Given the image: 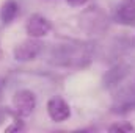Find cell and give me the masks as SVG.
Listing matches in <instances>:
<instances>
[{"label":"cell","mask_w":135,"mask_h":133,"mask_svg":"<svg viewBox=\"0 0 135 133\" xmlns=\"http://www.w3.org/2000/svg\"><path fill=\"white\" fill-rule=\"evenodd\" d=\"M11 105H13V110L17 116L27 117L36 108V96L30 89H19V91L14 93Z\"/></svg>","instance_id":"obj_1"},{"label":"cell","mask_w":135,"mask_h":133,"mask_svg":"<svg viewBox=\"0 0 135 133\" xmlns=\"http://www.w3.org/2000/svg\"><path fill=\"white\" fill-rule=\"evenodd\" d=\"M42 50V42L38 39V38H30L19 42L14 50H13V58L16 61H21V63H25V61H33L35 58L41 53Z\"/></svg>","instance_id":"obj_2"},{"label":"cell","mask_w":135,"mask_h":133,"mask_svg":"<svg viewBox=\"0 0 135 133\" xmlns=\"http://www.w3.org/2000/svg\"><path fill=\"white\" fill-rule=\"evenodd\" d=\"M50 30H52L50 21L46 16L39 14V13H35L32 16H28L27 21H25V32L30 38H38L39 39V38L46 36Z\"/></svg>","instance_id":"obj_3"},{"label":"cell","mask_w":135,"mask_h":133,"mask_svg":"<svg viewBox=\"0 0 135 133\" xmlns=\"http://www.w3.org/2000/svg\"><path fill=\"white\" fill-rule=\"evenodd\" d=\"M113 19L119 25H135V0H123L113 9Z\"/></svg>","instance_id":"obj_4"},{"label":"cell","mask_w":135,"mask_h":133,"mask_svg":"<svg viewBox=\"0 0 135 133\" xmlns=\"http://www.w3.org/2000/svg\"><path fill=\"white\" fill-rule=\"evenodd\" d=\"M47 114L54 122H63L71 116V106L63 97H52L47 102Z\"/></svg>","instance_id":"obj_5"},{"label":"cell","mask_w":135,"mask_h":133,"mask_svg":"<svg viewBox=\"0 0 135 133\" xmlns=\"http://www.w3.org/2000/svg\"><path fill=\"white\" fill-rule=\"evenodd\" d=\"M19 14V3L16 0H6L3 2L2 8H0V21L3 25H8L11 24L16 16Z\"/></svg>","instance_id":"obj_6"},{"label":"cell","mask_w":135,"mask_h":133,"mask_svg":"<svg viewBox=\"0 0 135 133\" xmlns=\"http://www.w3.org/2000/svg\"><path fill=\"white\" fill-rule=\"evenodd\" d=\"M126 74H127V69L124 66L112 67V69L105 74V77H104V86H107V88L115 86L116 83H119V81L126 77Z\"/></svg>","instance_id":"obj_7"},{"label":"cell","mask_w":135,"mask_h":133,"mask_svg":"<svg viewBox=\"0 0 135 133\" xmlns=\"http://www.w3.org/2000/svg\"><path fill=\"white\" fill-rule=\"evenodd\" d=\"M108 132H113V133H131L135 132V127L129 122H119V124H113L108 127Z\"/></svg>","instance_id":"obj_8"},{"label":"cell","mask_w":135,"mask_h":133,"mask_svg":"<svg viewBox=\"0 0 135 133\" xmlns=\"http://www.w3.org/2000/svg\"><path fill=\"white\" fill-rule=\"evenodd\" d=\"M24 129V124L21 122V121H14L11 125H8V127H5V132H19V130H22Z\"/></svg>","instance_id":"obj_9"},{"label":"cell","mask_w":135,"mask_h":133,"mask_svg":"<svg viewBox=\"0 0 135 133\" xmlns=\"http://www.w3.org/2000/svg\"><path fill=\"white\" fill-rule=\"evenodd\" d=\"M86 2L88 0H66V3L71 5V6H83Z\"/></svg>","instance_id":"obj_10"}]
</instances>
